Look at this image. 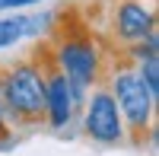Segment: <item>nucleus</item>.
<instances>
[{
  "mask_svg": "<svg viewBox=\"0 0 159 156\" xmlns=\"http://www.w3.org/2000/svg\"><path fill=\"white\" fill-rule=\"evenodd\" d=\"M45 0H0V16H7V13H25L32 7H42Z\"/></svg>",
  "mask_w": 159,
  "mask_h": 156,
  "instance_id": "nucleus-8",
  "label": "nucleus"
},
{
  "mask_svg": "<svg viewBox=\"0 0 159 156\" xmlns=\"http://www.w3.org/2000/svg\"><path fill=\"white\" fill-rule=\"evenodd\" d=\"M80 121H83V131L92 144H102V147H118L127 140V131H124V121L118 115V105L111 93L105 86H96L89 89V96L80 108Z\"/></svg>",
  "mask_w": 159,
  "mask_h": 156,
  "instance_id": "nucleus-4",
  "label": "nucleus"
},
{
  "mask_svg": "<svg viewBox=\"0 0 159 156\" xmlns=\"http://www.w3.org/2000/svg\"><path fill=\"white\" fill-rule=\"evenodd\" d=\"M57 13L51 10H25L0 16V51H10L22 42H45L57 29Z\"/></svg>",
  "mask_w": 159,
  "mask_h": 156,
  "instance_id": "nucleus-5",
  "label": "nucleus"
},
{
  "mask_svg": "<svg viewBox=\"0 0 159 156\" xmlns=\"http://www.w3.org/2000/svg\"><path fill=\"white\" fill-rule=\"evenodd\" d=\"M45 70L48 61L25 57L0 73V108L10 127H35L45 121Z\"/></svg>",
  "mask_w": 159,
  "mask_h": 156,
  "instance_id": "nucleus-2",
  "label": "nucleus"
},
{
  "mask_svg": "<svg viewBox=\"0 0 159 156\" xmlns=\"http://www.w3.org/2000/svg\"><path fill=\"white\" fill-rule=\"evenodd\" d=\"M48 67H54L70 83L80 105L86 102L89 89L102 86L105 73V54L92 32H51L48 38Z\"/></svg>",
  "mask_w": 159,
  "mask_h": 156,
  "instance_id": "nucleus-1",
  "label": "nucleus"
},
{
  "mask_svg": "<svg viewBox=\"0 0 159 156\" xmlns=\"http://www.w3.org/2000/svg\"><path fill=\"white\" fill-rule=\"evenodd\" d=\"M10 144H13V127L7 124L3 108H0V147H10Z\"/></svg>",
  "mask_w": 159,
  "mask_h": 156,
  "instance_id": "nucleus-9",
  "label": "nucleus"
},
{
  "mask_svg": "<svg viewBox=\"0 0 159 156\" xmlns=\"http://www.w3.org/2000/svg\"><path fill=\"white\" fill-rule=\"evenodd\" d=\"M118 105V115L124 121V131L127 137H143V134H153V124H156V108L159 102L147 93V86L140 83V76L134 73V67H111L108 73V86H105Z\"/></svg>",
  "mask_w": 159,
  "mask_h": 156,
  "instance_id": "nucleus-3",
  "label": "nucleus"
},
{
  "mask_svg": "<svg viewBox=\"0 0 159 156\" xmlns=\"http://www.w3.org/2000/svg\"><path fill=\"white\" fill-rule=\"evenodd\" d=\"M80 99L73 96L70 83L64 76L48 67L45 70V124L51 131H67V127L80 118Z\"/></svg>",
  "mask_w": 159,
  "mask_h": 156,
  "instance_id": "nucleus-6",
  "label": "nucleus"
},
{
  "mask_svg": "<svg viewBox=\"0 0 159 156\" xmlns=\"http://www.w3.org/2000/svg\"><path fill=\"white\" fill-rule=\"evenodd\" d=\"M111 29L121 45H137L156 32V10L147 0H118L111 10Z\"/></svg>",
  "mask_w": 159,
  "mask_h": 156,
  "instance_id": "nucleus-7",
  "label": "nucleus"
}]
</instances>
